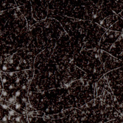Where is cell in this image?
Masks as SVG:
<instances>
[{
	"instance_id": "obj_5",
	"label": "cell",
	"mask_w": 123,
	"mask_h": 123,
	"mask_svg": "<svg viewBox=\"0 0 123 123\" xmlns=\"http://www.w3.org/2000/svg\"><path fill=\"white\" fill-rule=\"evenodd\" d=\"M98 55L105 74L122 66V60H120L103 50L99 49Z\"/></svg>"
},
{
	"instance_id": "obj_3",
	"label": "cell",
	"mask_w": 123,
	"mask_h": 123,
	"mask_svg": "<svg viewBox=\"0 0 123 123\" xmlns=\"http://www.w3.org/2000/svg\"><path fill=\"white\" fill-rule=\"evenodd\" d=\"M105 75L106 76L110 89H111L112 94H113V96L115 98L119 104V101H120V102L122 104V66L120 68L119 67L118 68L106 73V74H105Z\"/></svg>"
},
{
	"instance_id": "obj_2",
	"label": "cell",
	"mask_w": 123,
	"mask_h": 123,
	"mask_svg": "<svg viewBox=\"0 0 123 123\" xmlns=\"http://www.w3.org/2000/svg\"><path fill=\"white\" fill-rule=\"evenodd\" d=\"M122 32L107 29L101 37L98 49L122 60Z\"/></svg>"
},
{
	"instance_id": "obj_4",
	"label": "cell",
	"mask_w": 123,
	"mask_h": 123,
	"mask_svg": "<svg viewBox=\"0 0 123 123\" xmlns=\"http://www.w3.org/2000/svg\"><path fill=\"white\" fill-rule=\"evenodd\" d=\"M0 121L2 123L29 122L27 114H22L15 111L0 101Z\"/></svg>"
},
{
	"instance_id": "obj_1",
	"label": "cell",
	"mask_w": 123,
	"mask_h": 123,
	"mask_svg": "<svg viewBox=\"0 0 123 123\" xmlns=\"http://www.w3.org/2000/svg\"><path fill=\"white\" fill-rule=\"evenodd\" d=\"M36 56L27 49H20L11 56L0 59V71L9 73L34 69Z\"/></svg>"
}]
</instances>
